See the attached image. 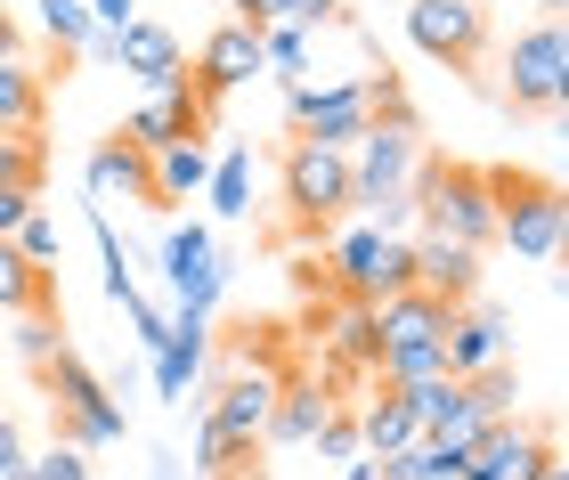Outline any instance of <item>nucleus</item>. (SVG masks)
Returning a JSON list of instances; mask_svg holds the SVG:
<instances>
[{"label": "nucleus", "mask_w": 569, "mask_h": 480, "mask_svg": "<svg viewBox=\"0 0 569 480\" xmlns=\"http://www.w3.org/2000/svg\"><path fill=\"white\" fill-rule=\"evenodd\" d=\"M416 220L439 244H497V196H488V163H416Z\"/></svg>", "instance_id": "nucleus-1"}, {"label": "nucleus", "mask_w": 569, "mask_h": 480, "mask_svg": "<svg viewBox=\"0 0 569 480\" xmlns=\"http://www.w3.org/2000/svg\"><path fill=\"white\" fill-rule=\"evenodd\" d=\"M488 196H497V244H512L521 261H553L561 252V229H569V204L553 180L537 171H488Z\"/></svg>", "instance_id": "nucleus-2"}, {"label": "nucleus", "mask_w": 569, "mask_h": 480, "mask_svg": "<svg viewBox=\"0 0 569 480\" xmlns=\"http://www.w3.org/2000/svg\"><path fill=\"white\" fill-rule=\"evenodd\" d=\"M41 391H49V416H58V448H107L122 440V408H114V391L98 383V374L73 359V350H58V359L41 367Z\"/></svg>", "instance_id": "nucleus-3"}, {"label": "nucleus", "mask_w": 569, "mask_h": 480, "mask_svg": "<svg viewBox=\"0 0 569 480\" xmlns=\"http://www.w3.org/2000/svg\"><path fill=\"white\" fill-rule=\"evenodd\" d=\"M561 98H569V41H561V17H537L505 49V107L512 114H561Z\"/></svg>", "instance_id": "nucleus-4"}, {"label": "nucleus", "mask_w": 569, "mask_h": 480, "mask_svg": "<svg viewBox=\"0 0 569 480\" xmlns=\"http://www.w3.org/2000/svg\"><path fill=\"white\" fill-rule=\"evenodd\" d=\"M277 188H284V212H293V229L318 237L326 220L350 212V156L293 139V147H284V163H277Z\"/></svg>", "instance_id": "nucleus-5"}, {"label": "nucleus", "mask_w": 569, "mask_h": 480, "mask_svg": "<svg viewBox=\"0 0 569 480\" xmlns=\"http://www.w3.org/2000/svg\"><path fill=\"white\" fill-rule=\"evenodd\" d=\"M284 114H293V131H301L309 147H333V156H350V147L375 131V90H367V73H358V82H326V90L293 82Z\"/></svg>", "instance_id": "nucleus-6"}, {"label": "nucleus", "mask_w": 569, "mask_h": 480, "mask_svg": "<svg viewBox=\"0 0 569 480\" xmlns=\"http://www.w3.org/2000/svg\"><path fill=\"white\" fill-rule=\"evenodd\" d=\"M407 41L448 73H480L488 58V9L480 0H407Z\"/></svg>", "instance_id": "nucleus-7"}, {"label": "nucleus", "mask_w": 569, "mask_h": 480, "mask_svg": "<svg viewBox=\"0 0 569 480\" xmlns=\"http://www.w3.org/2000/svg\"><path fill=\"white\" fill-rule=\"evenodd\" d=\"M333 277H342L350 301H391L416 286V237H375V229H350L342 244H333Z\"/></svg>", "instance_id": "nucleus-8"}, {"label": "nucleus", "mask_w": 569, "mask_h": 480, "mask_svg": "<svg viewBox=\"0 0 569 480\" xmlns=\"http://www.w3.org/2000/svg\"><path fill=\"white\" fill-rule=\"evenodd\" d=\"M423 163V131H399V122H375L367 139L350 147V212H375L382 196H407Z\"/></svg>", "instance_id": "nucleus-9"}, {"label": "nucleus", "mask_w": 569, "mask_h": 480, "mask_svg": "<svg viewBox=\"0 0 569 480\" xmlns=\"http://www.w3.org/2000/svg\"><path fill=\"white\" fill-rule=\"evenodd\" d=\"M252 73H269V58H261V33L228 17L220 33L196 49V66H188V98H196L203 114H212V98H220V90H244Z\"/></svg>", "instance_id": "nucleus-10"}, {"label": "nucleus", "mask_w": 569, "mask_h": 480, "mask_svg": "<svg viewBox=\"0 0 569 480\" xmlns=\"http://www.w3.org/2000/svg\"><path fill=\"white\" fill-rule=\"evenodd\" d=\"M163 277H171L179 310H196V318H212V310H220L228 261L212 252V229H203V220H188V229H171V237H163Z\"/></svg>", "instance_id": "nucleus-11"}, {"label": "nucleus", "mask_w": 569, "mask_h": 480, "mask_svg": "<svg viewBox=\"0 0 569 480\" xmlns=\"http://www.w3.org/2000/svg\"><path fill=\"white\" fill-rule=\"evenodd\" d=\"M553 464V432L546 423H497V432H480V448L463 457V480H537Z\"/></svg>", "instance_id": "nucleus-12"}, {"label": "nucleus", "mask_w": 569, "mask_h": 480, "mask_svg": "<svg viewBox=\"0 0 569 480\" xmlns=\"http://www.w3.org/2000/svg\"><path fill=\"white\" fill-rule=\"evenodd\" d=\"M505 359H512V310H497V301H463V310L448 318V374L463 383V374L505 367Z\"/></svg>", "instance_id": "nucleus-13"}, {"label": "nucleus", "mask_w": 569, "mask_h": 480, "mask_svg": "<svg viewBox=\"0 0 569 480\" xmlns=\"http://www.w3.org/2000/svg\"><path fill=\"white\" fill-rule=\"evenodd\" d=\"M114 66H122V73H139L147 98L188 90V49H179V33H163V24H147V17L114 33Z\"/></svg>", "instance_id": "nucleus-14"}, {"label": "nucleus", "mask_w": 569, "mask_h": 480, "mask_svg": "<svg viewBox=\"0 0 569 480\" xmlns=\"http://www.w3.org/2000/svg\"><path fill=\"white\" fill-rule=\"evenodd\" d=\"M488 252H472V244H439V237H416V293H431V301H448V310H463V301H480V269Z\"/></svg>", "instance_id": "nucleus-15"}, {"label": "nucleus", "mask_w": 569, "mask_h": 480, "mask_svg": "<svg viewBox=\"0 0 569 480\" xmlns=\"http://www.w3.org/2000/svg\"><path fill=\"white\" fill-rule=\"evenodd\" d=\"M203 122L212 114H203L188 90H163V98H147V107L122 122V139H131L139 156H163V147H203Z\"/></svg>", "instance_id": "nucleus-16"}, {"label": "nucleus", "mask_w": 569, "mask_h": 480, "mask_svg": "<svg viewBox=\"0 0 569 480\" xmlns=\"http://www.w3.org/2000/svg\"><path fill=\"white\" fill-rule=\"evenodd\" d=\"M448 301H431V293H391V301H375V334L382 350H431V342H448Z\"/></svg>", "instance_id": "nucleus-17"}, {"label": "nucleus", "mask_w": 569, "mask_h": 480, "mask_svg": "<svg viewBox=\"0 0 569 480\" xmlns=\"http://www.w3.org/2000/svg\"><path fill=\"white\" fill-rule=\"evenodd\" d=\"M203 350H212V318L179 310V318L163 326V342H154V391H163V399H188V383L203 374Z\"/></svg>", "instance_id": "nucleus-18"}, {"label": "nucleus", "mask_w": 569, "mask_h": 480, "mask_svg": "<svg viewBox=\"0 0 569 480\" xmlns=\"http://www.w3.org/2000/svg\"><path fill=\"white\" fill-rule=\"evenodd\" d=\"M350 432H358V457H399V448H416V416H407V399L382 383L375 399H358V416H350Z\"/></svg>", "instance_id": "nucleus-19"}, {"label": "nucleus", "mask_w": 569, "mask_h": 480, "mask_svg": "<svg viewBox=\"0 0 569 480\" xmlns=\"http://www.w3.org/2000/svg\"><path fill=\"white\" fill-rule=\"evenodd\" d=\"M326 416H333V399L318 383H284L277 408H269V423H261V448H309Z\"/></svg>", "instance_id": "nucleus-20"}, {"label": "nucleus", "mask_w": 569, "mask_h": 480, "mask_svg": "<svg viewBox=\"0 0 569 480\" xmlns=\"http://www.w3.org/2000/svg\"><path fill=\"white\" fill-rule=\"evenodd\" d=\"M41 122H49V82H41V66L0 58V131H9V139H33Z\"/></svg>", "instance_id": "nucleus-21"}, {"label": "nucleus", "mask_w": 569, "mask_h": 480, "mask_svg": "<svg viewBox=\"0 0 569 480\" xmlns=\"http://www.w3.org/2000/svg\"><path fill=\"white\" fill-rule=\"evenodd\" d=\"M139 196V204H154V156H139V147L131 139H107V147H98V156H90V196Z\"/></svg>", "instance_id": "nucleus-22"}, {"label": "nucleus", "mask_w": 569, "mask_h": 480, "mask_svg": "<svg viewBox=\"0 0 569 480\" xmlns=\"http://www.w3.org/2000/svg\"><path fill=\"white\" fill-rule=\"evenodd\" d=\"M463 408H472L480 432H497V423L521 416V367H480V374H463Z\"/></svg>", "instance_id": "nucleus-23"}, {"label": "nucleus", "mask_w": 569, "mask_h": 480, "mask_svg": "<svg viewBox=\"0 0 569 480\" xmlns=\"http://www.w3.org/2000/svg\"><path fill=\"white\" fill-rule=\"evenodd\" d=\"M0 310H17V318L58 310V277H49V269H33L17 244H0Z\"/></svg>", "instance_id": "nucleus-24"}, {"label": "nucleus", "mask_w": 569, "mask_h": 480, "mask_svg": "<svg viewBox=\"0 0 569 480\" xmlns=\"http://www.w3.org/2000/svg\"><path fill=\"white\" fill-rule=\"evenodd\" d=\"M203 180H212V156H203V147H163V156H154V204H179V196H196Z\"/></svg>", "instance_id": "nucleus-25"}, {"label": "nucleus", "mask_w": 569, "mask_h": 480, "mask_svg": "<svg viewBox=\"0 0 569 480\" xmlns=\"http://www.w3.org/2000/svg\"><path fill=\"white\" fill-rule=\"evenodd\" d=\"M203 188H212V212H220V220L252 212V156H244V147H228V156L212 163V180H203Z\"/></svg>", "instance_id": "nucleus-26"}, {"label": "nucleus", "mask_w": 569, "mask_h": 480, "mask_svg": "<svg viewBox=\"0 0 569 480\" xmlns=\"http://www.w3.org/2000/svg\"><path fill=\"white\" fill-rule=\"evenodd\" d=\"M333 359H350V367H375V359H382V334H375V310H367V301H350V310L333 318Z\"/></svg>", "instance_id": "nucleus-27"}, {"label": "nucleus", "mask_w": 569, "mask_h": 480, "mask_svg": "<svg viewBox=\"0 0 569 480\" xmlns=\"http://www.w3.org/2000/svg\"><path fill=\"white\" fill-rule=\"evenodd\" d=\"M58 350H66V318L58 310H33V318H17V359L24 367H49V359H58Z\"/></svg>", "instance_id": "nucleus-28"}, {"label": "nucleus", "mask_w": 569, "mask_h": 480, "mask_svg": "<svg viewBox=\"0 0 569 480\" xmlns=\"http://www.w3.org/2000/svg\"><path fill=\"white\" fill-rule=\"evenodd\" d=\"M33 9H41V33H49V49L82 58V41H90V9H82V0H33Z\"/></svg>", "instance_id": "nucleus-29"}, {"label": "nucleus", "mask_w": 569, "mask_h": 480, "mask_svg": "<svg viewBox=\"0 0 569 480\" xmlns=\"http://www.w3.org/2000/svg\"><path fill=\"white\" fill-rule=\"evenodd\" d=\"M41 180H49V156H41L33 139H9V131H0V188L41 196Z\"/></svg>", "instance_id": "nucleus-30"}, {"label": "nucleus", "mask_w": 569, "mask_h": 480, "mask_svg": "<svg viewBox=\"0 0 569 480\" xmlns=\"http://www.w3.org/2000/svg\"><path fill=\"white\" fill-rule=\"evenodd\" d=\"M9 244H17L24 261H33V269H49V261H58V220H49V212L33 204V212L17 220V237H9Z\"/></svg>", "instance_id": "nucleus-31"}, {"label": "nucleus", "mask_w": 569, "mask_h": 480, "mask_svg": "<svg viewBox=\"0 0 569 480\" xmlns=\"http://www.w3.org/2000/svg\"><path fill=\"white\" fill-rule=\"evenodd\" d=\"M261 58H269L277 73H301V66H309V33H301V24H269V33H261Z\"/></svg>", "instance_id": "nucleus-32"}, {"label": "nucleus", "mask_w": 569, "mask_h": 480, "mask_svg": "<svg viewBox=\"0 0 569 480\" xmlns=\"http://www.w3.org/2000/svg\"><path fill=\"white\" fill-rule=\"evenodd\" d=\"M17 480H90V457L82 448H41V457H24Z\"/></svg>", "instance_id": "nucleus-33"}, {"label": "nucleus", "mask_w": 569, "mask_h": 480, "mask_svg": "<svg viewBox=\"0 0 569 480\" xmlns=\"http://www.w3.org/2000/svg\"><path fill=\"white\" fill-rule=\"evenodd\" d=\"M237 9V24H252V33H269V24H301V0H228Z\"/></svg>", "instance_id": "nucleus-34"}, {"label": "nucleus", "mask_w": 569, "mask_h": 480, "mask_svg": "<svg viewBox=\"0 0 569 480\" xmlns=\"http://www.w3.org/2000/svg\"><path fill=\"white\" fill-rule=\"evenodd\" d=\"M309 448H318V457H333V464H350V457H358V432H350V416H326Z\"/></svg>", "instance_id": "nucleus-35"}, {"label": "nucleus", "mask_w": 569, "mask_h": 480, "mask_svg": "<svg viewBox=\"0 0 569 480\" xmlns=\"http://www.w3.org/2000/svg\"><path fill=\"white\" fill-rule=\"evenodd\" d=\"M17 472H24V423L0 416V480H17Z\"/></svg>", "instance_id": "nucleus-36"}, {"label": "nucleus", "mask_w": 569, "mask_h": 480, "mask_svg": "<svg viewBox=\"0 0 569 480\" xmlns=\"http://www.w3.org/2000/svg\"><path fill=\"white\" fill-rule=\"evenodd\" d=\"M82 9H90V24H98V33H122V24H139V9H131V0H82Z\"/></svg>", "instance_id": "nucleus-37"}, {"label": "nucleus", "mask_w": 569, "mask_h": 480, "mask_svg": "<svg viewBox=\"0 0 569 480\" xmlns=\"http://www.w3.org/2000/svg\"><path fill=\"white\" fill-rule=\"evenodd\" d=\"M33 204H41V196H24V188H0V244L17 237V220L33 212Z\"/></svg>", "instance_id": "nucleus-38"}, {"label": "nucleus", "mask_w": 569, "mask_h": 480, "mask_svg": "<svg viewBox=\"0 0 569 480\" xmlns=\"http://www.w3.org/2000/svg\"><path fill=\"white\" fill-rule=\"evenodd\" d=\"M333 17H342V0H301V33L309 24H333Z\"/></svg>", "instance_id": "nucleus-39"}, {"label": "nucleus", "mask_w": 569, "mask_h": 480, "mask_svg": "<svg viewBox=\"0 0 569 480\" xmlns=\"http://www.w3.org/2000/svg\"><path fill=\"white\" fill-rule=\"evenodd\" d=\"M0 58H17V17L0 9Z\"/></svg>", "instance_id": "nucleus-40"}, {"label": "nucleus", "mask_w": 569, "mask_h": 480, "mask_svg": "<svg viewBox=\"0 0 569 480\" xmlns=\"http://www.w3.org/2000/svg\"><path fill=\"white\" fill-rule=\"evenodd\" d=\"M342 480H375V457H350V464H342Z\"/></svg>", "instance_id": "nucleus-41"}, {"label": "nucleus", "mask_w": 569, "mask_h": 480, "mask_svg": "<svg viewBox=\"0 0 569 480\" xmlns=\"http://www.w3.org/2000/svg\"><path fill=\"white\" fill-rule=\"evenodd\" d=\"M537 480H569V472H561V457H553V464H546V472H537Z\"/></svg>", "instance_id": "nucleus-42"}, {"label": "nucleus", "mask_w": 569, "mask_h": 480, "mask_svg": "<svg viewBox=\"0 0 569 480\" xmlns=\"http://www.w3.org/2000/svg\"><path fill=\"white\" fill-rule=\"evenodd\" d=\"M537 9H546V17H561V9H569V0H537Z\"/></svg>", "instance_id": "nucleus-43"}, {"label": "nucleus", "mask_w": 569, "mask_h": 480, "mask_svg": "<svg viewBox=\"0 0 569 480\" xmlns=\"http://www.w3.org/2000/svg\"><path fill=\"white\" fill-rule=\"evenodd\" d=\"M439 480H463V472H439Z\"/></svg>", "instance_id": "nucleus-44"}]
</instances>
